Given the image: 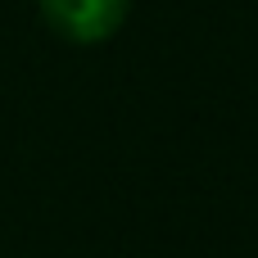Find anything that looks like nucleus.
<instances>
[{
    "mask_svg": "<svg viewBox=\"0 0 258 258\" xmlns=\"http://www.w3.org/2000/svg\"><path fill=\"white\" fill-rule=\"evenodd\" d=\"M127 9H132V0H41L45 23H50L59 36L77 41V45L109 41V36L122 27Z\"/></svg>",
    "mask_w": 258,
    "mask_h": 258,
    "instance_id": "1",
    "label": "nucleus"
}]
</instances>
